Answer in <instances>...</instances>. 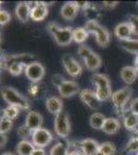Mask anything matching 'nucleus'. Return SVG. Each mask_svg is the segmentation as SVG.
Instances as JSON below:
<instances>
[{"label":"nucleus","mask_w":138,"mask_h":155,"mask_svg":"<svg viewBox=\"0 0 138 155\" xmlns=\"http://www.w3.org/2000/svg\"><path fill=\"white\" fill-rule=\"evenodd\" d=\"M123 122H124V126L127 130L135 131L136 129H138V116L133 114L130 110L125 111Z\"/></svg>","instance_id":"20"},{"label":"nucleus","mask_w":138,"mask_h":155,"mask_svg":"<svg viewBox=\"0 0 138 155\" xmlns=\"http://www.w3.org/2000/svg\"><path fill=\"white\" fill-rule=\"evenodd\" d=\"M84 61H85V65H86L87 69H89V71H97V69H99L102 65L101 57L97 53H95V52H93V53L90 55L88 58L85 59Z\"/></svg>","instance_id":"23"},{"label":"nucleus","mask_w":138,"mask_h":155,"mask_svg":"<svg viewBox=\"0 0 138 155\" xmlns=\"http://www.w3.org/2000/svg\"><path fill=\"white\" fill-rule=\"evenodd\" d=\"M54 129L56 134L61 139H66L71 130L70 119L67 113L62 111L61 113L56 115L54 121Z\"/></svg>","instance_id":"3"},{"label":"nucleus","mask_w":138,"mask_h":155,"mask_svg":"<svg viewBox=\"0 0 138 155\" xmlns=\"http://www.w3.org/2000/svg\"><path fill=\"white\" fill-rule=\"evenodd\" d=\"M16 16L21 21L22 23H26L30 19V15H31V5L29 2H20L16 6Z\"/></svg>","instance_id":"16"},{"label":"nucleus","mask_w":138,"mask_h":155,"mask_svg":"<svg viewBox=\"0 0 138 155\" xmlns=\"http://www.w3.org/2000/svg\"><path fill=\"white\" fill-rule=\"evenodd\" d=\"M117 4H119L117 1H104L103 3H102V6H103V8L105 9H111L117 6Z\"/></svg>","instance_id":"44"},{"label":"nucleus","mask_w":138,"mask_h":155,"mask_svg":"<svg viewBox=\"0 0 138 155\" xmlns=\"http://www.w3.org/2000/svg\"><path fill=\"white\" fill-rule=\"evenodd\" d=\"M0 42H1V30H0Z\"/></svg>","instance_id":"53"},{"label":"nucleus","mask_w":138,"mask_h":155,"mask_svg":"<svg viewBox=\"0 0 138 155\" xmlns=\"http://www.w3.org/2000/svg\"><path fill=\"white\" fill-rule=\"evenodd\" d=\"M19 112H20L19 107H14V106H8L7 107H5L3 111H2V116L1 117H5V118L14 120L18 115H19Z\"/></svg>","instance_id":"33"},{"label":"nucleus","mask_w":138,"mask_h":155,"mask_svg":"<svg viewBox=\"0 0 138 155\" xmlns=\"http://www.w3.org/2000/svg\"><path fill=\"white\" fill-rule=\"evenodd\" d=\"M120 46L129 53L138 55V39L130 38L127 39V41H121Z\"/></svg>","instance_id":"27"},{"label":"nucleus","mask_w":138,"mask_h":155,"mask_svg":"<svg viewBox=\"0 0 138 155\" xmlns=\"http://www.w3.org/2000/svg\"><path fill=\"white\" fill-rule=\"evenodd\" d=\"M46 107L51 114L58 115L63 111V101L57 96H50L46 101Z\"/></svg>","instance_id":"17"},{"label":"nucleus","mask_w":138,"mask_h":155,"mask_svg":"<svg viewBox=\"0 0 138 155\" xmlns=\"http://www.w3.org/2000/svg\"><path fill=\"white\" fill-rule=\"evenodd\" d=\"M30 5H31L30 19H32L35 22H40L47 18V14H49V9H47V6L44 2H34L33 5L31 3H30Z\"/></svg>","instance_id":"10"},{"label":"nucleus","mask_w":138,"mask_h":155,"mask_svg":"<svg viewBox=\"0 0 138 155\" xmlns=\"http://www.w3.org/2000/svg\"><path fill=\"white\" fill-rule=\"evenodd\" d=\"M25 65H23V64H20V63H12L11 65L8 66V71L9 74H12V76H20V74H22L23 71H25Z\"/></svg>","instance_id":"35"},{"label":"nucleus","mask_w":138,"mask_h":155,"mask_svg":"<svg viewBox=\"0 0 138 155\" xmlns=\"http://www.w3.org/2000/svg\"><path fill=\"white\" fill-rule=\"evenodd\" d=\"M12 127V120L5 118V117H1L0 118V132L2 134H6L11 129Z\"/></svg>","instance_id":"34"},{"label":"nucleus","mask_w":138,"mask_h":155,"mask_svg":"<svg viewBox=\"0 0 138 155\" xmlns=\"http://www.w3.org/2000/svg\"><path fill=\"white\" fill-rule=\"evenodd\" d=\"M42 116L39 112L37 111H31L27 114L26 119H25V125L29 127L32 131L36 130V129L41 128L42 125Z\"/></svg>","instance_id":"14"},{"label":"nucleus","mask_w":138,"mask_h":155,"mask_svg":"<svg viewBox=\"0 0 138 155\" xmlns=\"http://www.w3.org/2000/svg\"><path fill=\"white\" fill-rule=\"evenodd\" d=\"M130 111H131L133 114L138 116V98L133 99L131 101V104H130Z\"/></svg>","instance_id":"43"},{"label":"nucleus","mask_w":138,"mask_h":155,"mask_svg":"<svg viewBox=\"0 0 138 155\" xmlns=\"http://www.w3.org/2000/svg\"><path fill=\"white\" fill-rule=\"evenodd\" d=\"M11 16L7 11H4V9H1L0 11V25L3 26V25H6L11 21Z\"/></svg>","instance_id":"40"},{"label":"nucleus","mask_w":138,"mask_h":155,"mask_svg":"<svg viewBox=\"0 0 138 155\" xmlns=\"http://www.w3.org/2000/svg\"><path fill=\"white\" fill-rule=\"evenodd\" d=\"M133 137H134V139H136L138 141V129H136L135 131H133Z\"/></svg>","instance_id":"49"},{"label":"nucleus","mask_w":138,"mask_h":155,"mask_svg":"<svg viewBox=\"0 0 138 155\" xmlns=\"http://www.w3.org/2000/svg\"><path fill=\"white\" fill-rule=\"evenodd\" d=\"M127 22L130 25V27H131L133 34L138 36V16H136V15H130L128 17Z\"/></svg>","instance_id":"37"},{"label":"nucleus","mask_w":138,"mask_h":155,"mask_svg":"<svg viewBox=\"0 0 138 155\" xmlns=\"http://www.w3.org/2000/svg\"><path fill=\"white\" fill-rule=\"evenodd\" d=\"M28 92L32 97H40L44 93V87L39 83H32L29 87Z\"/></svg>","instance_id":"31"},{"label":"nucleus","mask_w":138,"mask_h":155,"mask_svg":"<svg viewBox=\"0 0 138 155\" xmlns=\"http://www.w3.org/2000/svg\"><path fill=\"white\" fill-rule=\"evenodd\" d=\"M4 56H5V55L3 54V51H2V50L0 49V61H2V59L4 58Z\"/></svg>","instance_id":"50"},{"label":"nucleus","mask_w":138,"mask_h":155,"mask_svg":"<svg viewBox=\"0 0 138 155\" xmlns=\"http://www.w3.org/2000/svg\"><path fill=\"white\" fill-rule=\"evenodd\" d=\"M7 143V137L5 134H2L0 132V148L4 147Z\"/></svg>","instance_id":"45"},{"label":"nucleus","mask_w":138,"mask_h":155,"mask_svg":"<svg viewBox=\"0 0 138 155\" xmlns=\"http://www.w3.org/2000/svg\"><path fill=\"white\" fill-rule=\"evenodd\" d=\"M89 37V33L85 27H77L73 29V41L76 44H84Z\"/></svg>","instance_id":"29"},{"label":"nucleus","mask_w":138,"mask_h":155,"mask_svg":"<svg viewBox=\"0 0 138 155\" xmlns=\"http://www.w3.org/2000/svg\"><path fill=\"white\" fill-rule=\"evenodd\" d=\"M95 38H96V42L98 46L105 48L109 45L110 42V33L105 27L100 26L98 28L96 34H95Z\"/></svg>","instance_id":"22"},{"label":"nucleus","mask_w":138,"mask_h":155,"mask_svg":"<svg viewBox=\"0 0 138 155\" xmlns=\"http://www.w3.org/2000/svg\"><path fill=\"white\" fill-rule=\"evenodd\" d=\"M53 134L46 128H39L32 132V143L36 148H44L53 142Z\"/></svg>","instance_id":"5"},{"label":"nucleus","mask_w":138,"mask_h":155,"mask_svg":"<svg viewBox=\"0 0 138 155\" xmlns=\"http://www.w3.org/2000/svg\"><path fill=\"white\" fill-rule=\"evenodd\" d=\"M67 155H84V154L81 151H79V150H74V151H70Z\"/></svg>","instance_id":"47"},{"label":"nucleus","mask_w":138,"mask_h":155,"mask_svg":"<svg viewBox=\"0 0 138 155\" xmlns=\"http://www.w3.org/2000/svg\"><path fill=\"white\" fill-rule=\"evenodd\" d=\"M117 153V147L111 142H104L100 144L99 154L98 155H115Z\"/></svg>","instance_id":"30"},{"label":"nucleus","mask_w":138,"mask_h":155,"mask_svg":"<svg viewBox=\"0 0 138 155\" xmlns=\"http://www.w3.org/2000/svg\"><path fill=\"white\" fill-rule=\"evenodd\" d=\"M32 155H46V151L43 148H35Z\"/></svg>","instance_id":"46"},{"label":"nucleus","mask_w":138,"mask_h":155,"mask_svg":"<svg viewBox=\"0 0 138 155\" xmlns=\"http://www.w3.org/2000/svg\"><path fill=\"white\" fill-rule=\"evenodd\" d=\"M46 69L40 62L35 61L25 67V74L27 79L30 80L32 83H39L41 79H43Z\"/></svg>","instance_id":"6"},{"label":"nucleus","mask_w":138,"mask_h":155,"mask_svg":"<svg viewBox=\"0 0 138 155\" xmlns=\"http://www.w3.org/2000/svg\"><path fill=\"white\" fill-rule=\"evenodd\" d=\"M33 62H35V57L31 54H11L5 55L4 58L2 59L1 63L3 65V68L7 69L12 63H20L27 66Z\"/></svg>","instance_id":"4"},{"label":"nucleus","mask_w":138,"mask_h":155,"mask_svg":"<svg viewBox=\"0 0 138 155\" xmlns=\"http://www.w3.org/2000/svg\"><path fill=\"white\" fill-rule=\"evenodd\" d=\"M35 148L36 147L32 142L28 140H22L17 145V153L18 155H32Z\"/></svg>","instance_id":"25"},{"label":"nucleus","mask_w":138,"mask_h":155,"mask_svg":"<svg viewBox=\"0 0 138 155\" xmlns=\"http://www.w3.org/2000/svg\"><path fill=\"white\" fill-rule=\"evenodd\" d=\"M138 152V141L136 139L132 137V139L128 142V144L126 145V147L123 150V153L125 154H136Z\"/></svg>","instance_id":"32"},{"label":"nucleus","mask_w":138,"mask_h":155,"mask_svg":"<svg viewBox=\"0 0 138 155\" xmlns=\"http://www.w3.org/2000/svg\"><path fill=\"white\" fill-rule=\"evenodd\" d=\"M79 11V8L76 4V1H68V2H65L63 6L61 7L60 14H61L62 18L64 20L71 21V20H74L76 18Z\"/></svg>","instance_id":"13"},{"label":"nucleus","mask_w":138,"mask_h":155,"mask_svg":"<svg viewBox=\"0 0 138 155\" xmlns=\"http://www.w3.org/2000/svg\"><path fill=\"white\" fill-rule=\"evenodd\" d=\"M132 34V29L130 25L128 24V22H123V23L117 24L114 28V35L117 37L120 41L130 39Z\"/></svg>","instance_id":"15"},{"label":"nucleus","mask_w":138,"mask_h":155,"mask_svg":"<svg viewBox=\"0 0 138 155\" xmlns=\"http://www.w3.org/2000/svg\"><path fill=\"white\" fill-rule=\"evenodd\" d=\"M59 90L60 95L64 98H68V97H71L77 94L79 91V83H76L75 81H72V80H66L61 86L58 88Z\"/></svg>","instance_id":"11"},{"label":"nucleus","mask_w":138,"mask_h":155,"mask_svg":"<svg viewBox=\"0 0 138 155\" xmlns=\"http://www.w3.org/2000/svg\"><path fill=\"white\" fill-rule=\"evenodd\" d=\"M1 95L8 106H14L19 107L20 110H28L30 107V102L24 95L11 87H2Z\"/></svg>","instance_id":"1"},{"label":"nucleus","mask_w":138,"mask_h":155,"mask_svg":"<svg viewBox=\"0 0 138 155\" xmlns=\"http://www.w3.org/2000/svg\"><path fill=\"white\" fill-rule=\"evenodd\" d=\"M136 155H138V152H137V153H136Z\"/></svg>","instance_id":"56"},{"label":"nucleus","mask_w":138,"mask_h":155,"mask_svg":"<svg viewBox=\"0 0 138 155\" xmlns=\"http://www.w3.org/2000/svg\"><path fill=\"white\" fill-rule=\"evenodd\" d=\"M32 132L33 131H32L29 127H27L25 124L18 128V134H19V137H21L22 140H27L29 137H32Z\"/></svg>","instance_id":"38"},{"label":"nucleus","mask_w":138,"mask_h":155,"mask_svg":"<svg viewBox=\"0 0 138 155\" xmlns=\"http://www.w3.org/2000/svg\"><path fill=\"white\" fill-rule=\"evenodd\" d=\"M132 89L130 87H124L122 89H119L117 91L112 92L111 95V101L114 104L115 110L117 111L119 115H124L125 107H126L127 104L129 102L130 98L132 96Z\"/></svg>","instance_id":"2"},{"label":"nucleus","mask_w":138,"mask_h":155,"mask_svg":"<svg viewBox=\"0 0 138 155\" xmlns=\"http://www.w3.org/2000/svg\"><path fill=\"white\" fill-rule=\"evenodd\" d=\"M1 155H14V154L11 153V152H5V153H2Z\"/></svg>","instance_id":"51"},{"label":"nucleus","mask_w":138,"mask_h":155,"mask_svg":"<svg viewBox=\"0 0 138 155\" xmlns=\"http://www.w3.org/2000/svg\"><path fill=\"white\" fill-rule=\"evenodd\" d=\"M100 144L96 140L88 137L79 143V149L84 155H98L99 154Z\"/></svg>","instance_id":"12"},{"label":"nucleus","mask_w":138,"mask_h":155,"mask_svg":"<svg viewBox=\"0 0 138 155\" xmlns=\"http://www.w3.org/2000/svg\"><path fill=\"white\" fill-rule=\"evenodd\" d=\"M79 98L86 106L93 110H97L101 104V101H99V98L96 95V92L92 91L90 89L82 90L79 92Z\"/></svg>","instance_id":"9"},{"label":"nucleus","mask_w":138,"mask_h":155,"mask_svg":"<svg viewBox=\"0 0 138 155\" xmlns=\"http://www.w3.org/2000/svg\"><path fill=\"white\" fill-rule=\"evenodd\" d=\"M82 12H84L88 21H90V20H95V21H97L98 18L101 16V9H100V7L94 3H89L88 6Z\"/></svg>","instance_id":"26"},{"label":"nucleus","mask_w":138,"mask_h":155,"mask_svg":"<svg viewBox=\"0 0 138 155\" xmlns=\"http://www.w3.org/2000/svg\"><path fill=\"white\" fill-rule=\"evenodd\" d=\"M2 68H3V65H2L1 61H0V74H1V71H2Z\"/></svg>","instance_id":"52"},{"label":"nucleus","mask_w":138,"mask_h":155,"mask_svg":"<svg viewBox=\"0 0 138 155\" xmlns=\"http://www.w3.org/2000/svg\"><path fill=\"white\" fill-rule=\"evenodd\" d=\"M0 82H1V77H0Z\"/></svg>","instance_id":"55"},{"label":"nucleus","mask_w":138,"mask_h":155,"mask_svg":"<svg viewBox=\"0 0 138 155\" xmlns=\"http://www.w3.org/2000/svg\"><path fill=\"white\" fill-rule=\"evenodd\" d=\"M137 6H138V3H137Z\"/></svg>","instance_id":"57"},{"label":"nucleus","mask_w":138,"mask_h":155,"mask_svg":"<svg viewBox=\"0 0 138 155\" xmlns=\"http://www.w3.org/2000/svg\"><path fill=\"white\" fill-rule=\"evenodd\" d=\"M120 76L127 85H131L136 81L138 77V71L134 66H124L120 71Z\"/></svg>","instance_id":"18"},{"label":"nucleus","mask_w":138,"mask_h":155,"mask_svg":"<svg viewBox=\"0 0 138 155\" xmlns=\"http://www.w3.org/2000/svg\"><path fill=\"white\" fill-rule=\"evenodd\" d=\"M77 53H79V56H81L82 58L85 60L93 53V51H92V49H90L88 46L81 45V46L79 47V49H77Z\"/></svg>","instance_id":"39"},{"label":"nucleus","mask_w":138,"mask_h":155,"mask_svg":"<svg viewBox=\"0 0 138 155\" xmlns=\"http://www.w3.org/2000/svg\"><path fill=\"white\" fill-rule=\"evenodd\" d=\"M120 129H121V122L117 118H114V117L106 118L102 127V130L106 134H115L117 132H119Z\"/></svg>","instance_id":"19"},{"label":"nucleus","mask_w":138,"mask_h":155,"mask_svg":"<svg viewBox=\"0 0 138 155\" xmlns=\"http://www.w3.org/2000/svg\"><path fill=\"white\" fill-rule=\"evenodd\" d=\"M53 37L59 46H68L73 41V29L71 27H61Z\"/></svg>","instance_id":"8"},{"label":"nucleus","mask_w":138,"mask_h":155,"mask_svg":"<svg viewBox=\"0 0 138 155\" xmlns=\"http://www.w3.org/2000/svg\"><path fill=\"white\" fill-rule=\"evenodd\" d=\"M66 81L65 80V78L63 76H61V74H54V76L52 77V82L53 84L55 85V86L57 87V88H59L60 86H61L62 84L64 83V82Z\"/></svg>","instance_id":"41"},{"label":"nucleus","mask_w":138,"mask_h":155,"mask_svg":"<svg viewBox=\"0 0 138 155\" xmlns=\"http://www.w3.org/2000/svg\"><path fill=\"white\" fill-rule=\"evenodd\" d=\"M62 63H63L67 74H68L70 77L75 78L82 74V67L81 65V63L75 58H73L71 55H69V54L64 55V56L62 57Z\"/></svg>","instance_id":"7"},{"label":"nucleus","mask_w":138,"mask_h":155,"mask_svg":"<svg viewBox=\"0 0 138 155\" xmlns=\"http://www.w3.org/2000/svg\"><path fill=\"white\" fill-rule=\"evenodd\" d=\"M105 116L101 113H94L90 117V125L94 129H102L105 122Z\"/></svg>","instance_id":"28"},{"label":"nucleus","mask_w":138,"mask_h":155,"mask_svg":"<svg viewBox=\"0 0 138 155\" xmlns=\"http://www.w3.org/2000/svg\"><path fill=\"white\" fill-rule=\"evenodd\" d=\"M101 26L99 23H98V21H95V20H90V21H87L86 25H85V28L88 31V33L89 34H96L98 28Z\"/></svg>","instance_id":"36"},{"label":"nucleus","mask_w":138,"mask_h":155,"mask_svg":"<svg viewBox=\"0 0 138 155\" xmlns=\"http://www.w3.org/2000/svg\"><path fill=\"white\" fill-rule=\"evenodd\" d=\"M70 143L66 139H61L50 150V155H67L69 153Z\"/></svg>","instance_id":"21"},{"label":"nucleus","mask_w":138,"mask_h":155,"mask_svg":"<svg viewBox=\"0 0 138 155\" xmlns=\"http://www.w3.org/2000/svg\"><path fill=\"white\" fill-rule=\"evenodd\" d=\"M1 4H2V1H0V11H1Z\"/></svg>","instance_id":"54"},{"label":"nucleus","mask_w":138,"mask_h":155,"mask_svg":"<svg viewBox=\"0 0 138 155\" xmlns=\"http://www.w3.org/2000/svg\"><path fill=\"white\" fill-rule=\"evenodd\" d=\"M92 82L96 86V89H108L110 86L109 78L103 74H94L92 76Z\"/></svg>","instance_id":"24"},{"label":"nucleus","mask_w":138,"mask_h":155,"mask_svg":"<svg viewBox=\"0 0 138 155\" xmlns=\"http://www.w3.org/2000/svg\"><path fill=\"white\" fill-rule=\"evenodd\" d=\"M134 67L138 71V55H136V57L134 59Z\"/></svg>","instance_id":"48"},{"label":"nucleus","mask_w":138,"mask_h":155,"mask_svg":"<svg viewBox=\"0 0 138 155\" xmlns=\"http://www.w3.org/2000/svg\"><path fill=\"white\" fill-rule=\"evenodd\" d=\"M60 28H61V27H60L57 23H55V22H51V23H49V24H47V32H49V33H51L53 36H54V34L56 33V32Z\"/></svg>","instance_id":"42"}]
</instances>
